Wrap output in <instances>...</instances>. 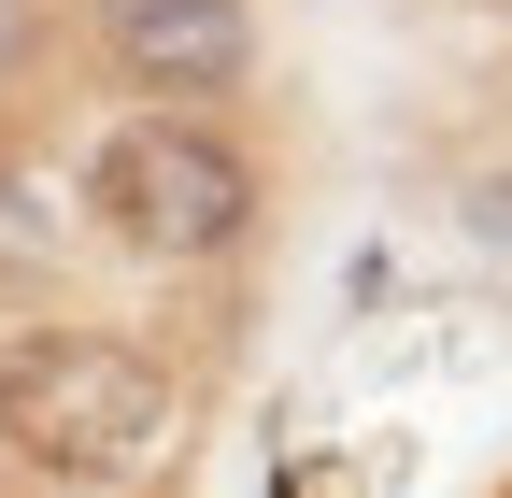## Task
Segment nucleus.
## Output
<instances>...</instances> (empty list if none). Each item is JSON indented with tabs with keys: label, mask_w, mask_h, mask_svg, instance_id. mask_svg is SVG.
Masks as SVG:
<instances>
[{
	"label": "nucleus",
	"mask_w": 512,
	"mask_h": 498,
	"mask_svg": "<svg viewBox=\"0 0 512 498\" xmlns=\"http://www.w3.org/2000/svg\"><path fill=\"white\" fill-rule=\"evenodd\" d=\"M185 456V370L128 328H15L0 342V470L72 484V498H143Z\"/></svg>",
	"instance_id": "1"
},
{
	"label": "nucleus",
	"mask_w": 512,
	"mask_h": 498,
	"mask_svg": "<svg viewBox=\"0 0 512 498\" xmlns=\"http://www.w3.org/2000/svg\"><path fill=\"white\" fill-rule=\"evenodd\" d=\"M72 200L143 271H214V257L256 242L271 171H256V143L228 129V114H114V129L86 143V185H72Z\"/></svg>",
	"instance_id": "2"
},
{
	"label": "nucleus",
	"mask_w": 512,
	"mask_h": 498,
	"mask_svg": "<svg viewBox=\"0 0 512 498\" xmlns=\"http://www.w3.org/2000/svg\"><path fill=\"white\" fill-rule=\"evenodd\" d=\"M86 43L143 86V114H214V100L256 86V57H271L256 0H86Z\"/></svg>",
	"instance_id": "3"
},
{
	"label": "nucleus",
	"mask_w": 512,
	"mask_h": 498,
	"mask_svg": "<svg viewBox=\"0 0 512 498\" xmlns=\"http://www.w3.org/2000/svg\"><path fill=\"white\" fill-rule=\"evenodd\" d=\"M57 271H72V214L43 200L29 157H0V314H15V299H43Z\"/></svg>",
	"instance_id": "4"
},
{
	"label": "nucleus",
	"mask_w": 512,
	"mask_h": 498,
	"mask_svg": "<svg viewBox=\"0 0 512 498\" xmlns=\"http://www.w3.org/2000/svg\"><path fill=\"white\" fill-rule=\"evenodd\" d=\"M0 498H72V484H15V470H0Z\"/></svg>",
	"instance_id": "5"
}]
</instances>
